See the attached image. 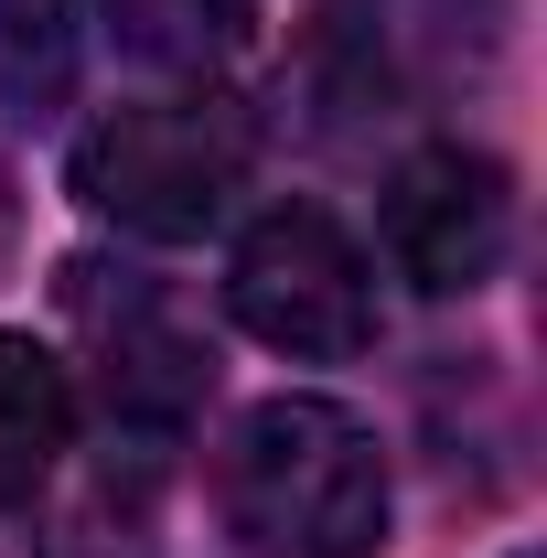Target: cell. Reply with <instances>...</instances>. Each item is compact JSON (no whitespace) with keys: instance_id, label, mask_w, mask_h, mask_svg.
Here are the masks:
<instances>
[{"instance_id":"obj_1","label":"cell","mask_w":547,"mask_h":558,"mask_svg":"<svg viewBox=\"0 0 547 558\" xmlns=\"http://www.w3.org/2000/svg\"><path fill=\"white\" fill-rule=\"evenodd\" d=\"M215 515L247 558H376L398 526L387 440L343 398L279 387L215 451Z\"/></svg>"},{"instance_id":"obj_2","label":"cell","mask_w":547,"mask_h":558,"mask_svg":"<svg viewBox=\"0 0 547 558\" xmlns=\"http://www.w3.org/2000/svg\"><path fill=\"white\" fill-rule=\"evenodd\" d=\"M258 172V119L215 86H161V97H119L97 108L65 150L75 205L119 236H150V247H183V236H215L236 194Z\"/></svg>"},{"instance_id":"obj_3","label":"cell","mask_w":547,"mask_h":558,"mask_svg":"<svg viewBox=\"0 0 547 558\" xmlns=\"http://www.w3.org/2000/svg\"><path fill=\"white\" fill-rule=\"evenodd\" d=\"M515 0H323L312 11V86L343 119H418L473 97L505 65Z\"/></svg>"},{"instance_id":"obj_4","label":"cell","mask_w":547,"mask_h":558,"mask_svg":"<svg viewBox=\"0 0 547 558\" xmlns=\"http://www.w3.org/2000/svg\"><path fill=\"white\" fill-rule=\"evenodd\" d=\"M65 312H75L86 365H97V409H108V429L172 440V429L215 398V333H205V312H194L161 269L75 258V269H65Z\"/></svg>"},{"instance_id":"obj_5","label":"cell","mask_w":547,"mask_h":558,"mask_svg":"<svg viewBox=\"0 0 547 558\" xmlns=\"http://www.w3.org/2000/svg\"><path fill=\"white\" fill-rule=\"evenodd\" d=\"M226 312L290 365H343L376 344V258L323 205H269L226 258Z\"/></svg>"},{"instance_id":"obj_6","label":"cell","mask_w":547,"mask_h":558,"mask_svg":"<svg viewBox=\"0 0 547 558\" xmlns=\"http://www.w3.org/2000/svg\"><path fill=\"white\" fill-rule=\"evenodd\" d=\"M376 247L429 301L483 290L505 269V247H515V172L494 150H473V140H418L387 172V194H376Z\"/></svg>"},{"instance_id":"obj_7","label":"cell","mask_w":547,"mask_h":558,"mask_svg":"<svg viewBox=\"0 0 547 558\" xmlns=\"http://www.w3.org/2000/svg\"><path fill=\"white\" fill-rule=\"evenodd\" d=\"M65 451H75V365L33 333H0V505H33L65 473Z\"/></svg>"},{"instance_id":"obj_8","label":"cell","mask_w":547,"mask_h":558,"mask_svg":"<svg viewBox=\"0 0 547 558\" xmlns=\"http://www.w3.org/2000/svg\"><path fill=\"white\" fill-rule=\"evenodd\" d=\"M97 22L161 75H205L258 33V0H97Z\"/></svg>"},{"instance_id":"obj_9","label":"cell","mask_w":547,"mask_h":558,"mask_svg":"<svg viewBox=\"0 0 547 558\" xmlns=\"http://www.w3.org/2000/svg\"><path fill=\"white\" fill-rule=\"evenodd\" d=\"M75 97V0H0V108L54 119Z\"/></svg>"}]
</instances>
